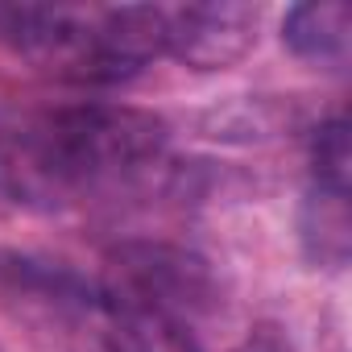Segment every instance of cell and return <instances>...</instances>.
Here are the masks:
<instances>
[{
  "mask_svg": "<svg viewBox=\"0 0 352 352\" xmlns=\"http://www.w3.org/2000/svg\"><path fill=\"white\" fill-rule=\"evenodd\" d=\"M302 245L319 265L340 270L348 261V195L315 187L302 212Z\"/></svg>",
  "mask_w": 352,
  "mask_h": 352,
  "instance_id": "cell-5",
  "label": "cell"
},
{
  "mask_svg": "<svg viewBox=\"0 0 352 352\" xmlns=\"http://www.w3.org/2000/svg\"><path fill=\"white\" fill-rule=\"evenodd\" d=\"M166 141V124L137 108H71L34 129L21 149V166L38 179L71 183L120 174L153 157ZM13 166V170H21Z\"/></svg>",
  "mask_w": 352,
  "mask_h": 352,
  "instance_id": "cell-1",
  "label": "cell"
},
{
  "mask_svg": "<svg viewBox=\"0 0 352 352\" xmlns=\"http://www.w3.org/2000/svg\"><path fill=\"white\" fill-rule=\"evenodd\" d=\"M261 13L249 5H187L166 9V54L187 67L216 71L236 63L257 42Z\"/></svg>",
  "mask_w": 352,
  "mask_h": 352,
  "instance_id": "cell-3",
  "label": "cell"
},
{
  "mask_svg": "<svg viewBox=\"0 0 352 352\" xmlns=\"http://www.w3.org/2000/svg\"><path fill=\"white\" fill-rule=\"evenodd\" d=\"M104 352H145L133 336H120V340H112V344H104Z\"/></svg>",
  "mask_w": 352,
  "mask_h": 352,
  "instance_id": "cell-8",
  "label": "cell"
},
{
  "mask_svg": "<svg viewBox=\"0 0 352 352\" xmlns=\"http://www.w3.org/2000/svg\"><path fill=\"white\" fill-rule=\"evenodd\" d=\"M112 307L137 323L162 327L187 348V323L212 302V278L204 261L166 245H129L112 257Z\"/></svg>",
  "mask_w": 352,
  "mask_h": 352,
  "instance_id": "cell-2",
  "label": "cell"
},
{
  "mask_svg": "<svg viewBox=\"0 0 352 352\" xmlns=\"http://www.w3.org/2000/svg\"><path fill=\"white\" fill-rule=\"evenodd\" d=\"M352 9L344 0H319V5H294L282 21V38L302 58H340L348 46Z\"/></svg>",
  "mask_w": 352,
  "mask_h": 352,
  "instance_id": "cell-4",
  "label": "cell"
},
{
  "mask_svg": "<svg viewBox=\"0 0 352 352\" xmlns=\"http://www.w3.org/2000/svg\"><path fill=\"white\" fill-rule=\"evenodd\" d=\"M311 166H315V187L319 191H336L348 195V179H352V149H348V124L331 120L315 133L311 145Z\"/></svg>",
  "mask_w": 352,
  "mask_h": 352,
  "instance_id": "cell-6",
  "label": "cell"
},
{
  "mask_svg": "<svg viewBox=\"0 0 352 352\" xmlns=\"http://www.w3.org/2000/svg\"><path fill=\"white\" fill-rule=\"evenodd\" d=\"M236 352H290V344L282 340V331H278V327H257V331L236 348Z\"/></svg>",
  "mask_w": 352,
  "mask_h": 352,
  "instance_id": "cell-7",
  "label": "cell"
}]
</instances>
